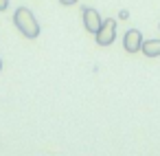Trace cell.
<instances>
[{
	"label": "cell",
	"mask_w": 160,
	"mask_h": 156,
	"mask_svg": "<svg viewBox=\"0 0 160 156\" xmlns=\"http://www.w3.org/2000/svg\"><path fill=\"white\" fill-rule=\"evenodd\" d=\"M13 24L20 31V35H24L27 40H38L42 33V27L29 7H18L13 11Z\"/></svg>",
	"instance_id": "cell-1"
},
{
	"label": "cell",
	"mask_w": 160,
	"mask_h": 156,
	"mask_svg": "<svg viewBox=\"0 0 160 156\" xmlns=\"http://www.w3.org/2000/svg\"><path fill=\"white\" fill-rule=\"evenodd\" d=\"M0 73H2V57H0Z\"/></svg>",
	"instance_id": "cell-9"
},
{
	"label": "cell",
	"mask_w": 160,
	"mask_h": 156,
	"mask_svg": "<svg viewBox=\"0 0 160 156\" xmlns=\"http://www.w3.org/2000/svg\"><path fill=\"white\" fill-rule=\"evenodd\" d=\"M140 46H142V33L138 29H127L125 35H123V51L134 55V53L140 51Z\"/></svg>",
	"instance_id": "cell-4"
},
{
	"label": "cell",
	"mask_w": 160,
	"mask_h": 156,
	"mask_svg": "<svg viewBox=\"0 0 160 156\" xmlns=\"http://www.w3.org/2000/svg\"><path fill=\"white\" fill-rule=\"evenodd\" d=\"M158 29H160V24H158Z\"/></svg>",
	"instance_id": "cell-10"
},
{
	"label": "cell",
	"mask_w": 160,
	"mask_h": 156,
	"mask_svg": "<svg viewBox=\"0 0 160 156\" xmlns=\"http://www.w3.org/2000/svg\"><path fill=\"white\" fill-rule=\"evenodd\" d=\"M140 51H142V55L149 57V60L160 57V40H156V38H153V40H142Z\"/></svg>",
	"instance_id": "cell-5"
},
{
	"label": "cell",
	"mask_w": 160,
	"mask_h": 156,
	"mask_svg": "<svg viewBox=\"0 0 160 156\" xmlns=\"http://www.w3.org/2000/svg\"><path fill=\"white\" fill-rule=\"evenodd\" d=\"M118 20H129V11L127 9H121L118 11Z\"/></svg>",
	"instance_id": "cell-6"
},
{
	"label": "cell",
	"mask_w": 160,
	"mask_h": 156,
	"mask_svg": "<svg viewBox=\"0 0 160 156\" xmlns=\"http://www.w3.org/2000/svg\"><path fill=\"white\" fill-rule=\"evenodd\" d=\"M9 9V0H0V13H5Z\"/></svg>",
	"instance_id": "cell-7"
},
{
	"label": "cell",
	"mask_w": 160,
	"mask_h": 156,
	"mask_svg": "<svg viewBox=\"0 0 160 156\" xmlns=\"http://www.w3.org/2000/svg\"><path fill=\"white\" fill-rule=\"evenodd\" d=\"M81 22H83V29L88 31V33H97L99 29H101V22H103V18L99 16V11L97 9H92V7H83L81 9Z\"/></svg>",
	"instance_id": "cell-3"
},
{
	"label": "cell",
	"mask_w": 160,
	"mask_h": 156,
	"mask_svg": "<svg viewBox=\"0 0 160 156\" xmlns=\"http://www.w3.org/2000/svg\"><path fill=\"white\" fill-rule=\"evenodd\" d=\"M77 3H79V0H59V5H64V7H72Z\"/></svg>",
	"instance_id": "cell-8"
},
{
	"label": "cell",
	"mask_w": 160,
	"mask_h": 156,
	"mask_svg": "<svg viewBox=\"0 0 160 156\" xmlns=\"http://www.w3.org/2000/svg\"><path fill=\"white\" fill-rule=\"evenodd\" d=\"M94 40L99 46H112L116 40V20L114 18H105L101 22V29L94 33Z\"/></svg>",
	"instance_id": "cell-2"
}]
</instances>
